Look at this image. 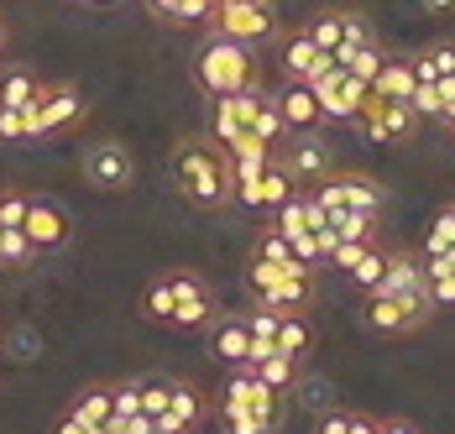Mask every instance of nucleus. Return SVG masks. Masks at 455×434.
I'll list each match as a JSON object with an SVG mask.
<instances>
[{"mask_svg":"<svg viewBox=\"0 0 455 434\" xmlns=\"http://www.w3.org/2000/svg\"><path fill=\"white\" fill-rule=\"evenodd\" d=\"M173 178H179V194L199 210H226L235 199V183H230L226 152L220 141H204V136H183L173 147Z\"/></svg>","mask_w":455,"mask_h":434,"instance_id":"f257e3e1","label":"nucleus"},{"mask_svg":"<svg viewBox=\"0 0 455 434\" xmlns=\"http://www.w3.org/2000/svg\"><path fill=\"white\" fill-rule=\"evenodd\" d=\"M194 84L204 89L210 100L220 94H241V89H257L262 84V68H257V47L246 43H230L220 32H210L199 52H194Z\"/></svg>","mask_w":455,"mask_h":434,"instance_id":"f03ea898","label":"nucleus"},{"mask_svg":"<svg viewBox=\"0 0 455 434\" xmlns=\"http://www.w3.org/2000/svg\"><path fill=\"white\" fill-rule=\"evenodd\" d=\"M210 27L220 37H230V43L262 47L267 37H277V11H273V0H220Z\"/></svg>","mask_w":455,"mask_h":434,"instance_id":"7ed1b4c3","label":"nucleus"},{"mask_svg":"<svg viewBox=\"0 0 455 434\" xmlns=\"http://www.w3.org/2000/svg\"><path fill=\"white\" fill-rule=\"evenodd\" d=\"M273 168H283L299 189H309V183H319L330 173V147L315 131H293V136H283L273 147Z\"/></svg>","mask_w":455,"mask_h":434,"instance_id":"20e7f679","label":"nucleus"},{"mask_svg":"<svg viewBox=\"0 0 455 434\" xmlns=\"http://www.w3.org/2000/svg\"><path fill=\"white\" fill-rule=\"evenodd\" d=\"M351 121L366 131V141H393V147L419 131V116H413L409 100H377V94H366V105Z\"/></svg>","mask_w":455,"mask_h":434,"instance_id":"39448f33","label":"nucleus"},{"mask_svg":"<svg viewBox=\"0 0 455 434\" xmlns=\"http://www.w3.org/2000/svg\"><path fill=\"white\" fill-rule=\"evenodd\" d=\"M79 110H84V100H79V89L74 84H43L37 89V100L27 105V141H37V136H47V131L74 126Z\"/></svg>","mask_w":455,"mask_h":434,"instance_id":"423d86ee","label":"nucleus"},{"mask_svg":"<svg viewBox=\"0 0 455 434\" xmlns=\"http://www.w3.org/2000/svg\"><path fill=\"white\" fill-rule=\"evenodd\" d=\"M230 105H235V121H241V131H246V136H257L262 147H277V141L288 136V126H283V110H277V94H267L262 84L230 94Z\"/></svg>","mask_w":455,"mask_h":434,"instance_id":"0eeeda50","label":"nucleus"},{"mask_svg":"<svg viewBox=\"0 0 455 434\" xmlns=\"http://www.w3.org/2000/svg\"><path fill=\"white\" fill-rule=\"evenodd\" d=\"M84 178L100 194H121V189L137 183V157L121 141H94L90 152H84Z\"/></svg>","mask_w":455,"mask_h":434,"instance_id":"6e6552de","label":"nucleus"},{"mask_svg":"<svg viewBox=\"0 0 455 434\" xmlns=\"http://www.w3.org/2000/svg\"><path fill=\"white\" fill-rule=\"evenodd\" d=\"M277 398L283 392H273L251 366H235V377L226 382V398H220V408H241V414H251L257 424H267L273 430L277 424Z\"/></svg>","mask_w":455,"mask_h":434,"instance_id":"1a4fd4ad","label":"nucleus"},{"mask_svg":"<svg viewBox=\"0 0 455 434\" xmlns=\"http://www.w3.org/2000/svg\"><path fill=\"white\" fill-rule=\"evenodd\" d=\"M21 230H27L32 252H58V246L68 241L74 220H68V210H63L58 199H32V205H27V220H21Z\"/></svg>","mask_w":455,"mask_h":434,"instance_id":"9d476101","label":"nucleus"},{"mask_svg":"<svg viewBox=\"0 0 455 434\" xmlns=\"http://www.w3.org/2000/svg\"><path fill=\"white\" fill-rule=\"evenodd\" d=\"M309 299H315V267H304V261L288 267L273 288L257 293V304H267V309H304Z\"/></svg>","mask_w":455,"mask_h":434,"instance_id":"9b49d317","label":"nucleus"},{"mask_svg":"<svg viewBox=\"0 0 455 434\" xmlns=\"http://www.w3.org/2000/svg\"><path fill=\"white\" fill-rule=\"evenodd\" d=\"M277 110H283V126L288 131H315L324 116H319V100L304 79H288V89H277Z\"/></svg>","mask_w":455,"mask_h":434,"instance_id":"f8f14e48","label":"nucleus"},{"mask_svg":"<svg viewBox=\"0 0 455 434\" xmlns=\"http://www.w3.org/2000/svg\"><path fill=\"white\" fill-rule=\"evenodd\" d=\"M210 419V403H204V392L194 388V382H173V398H168V414L157 419V424H168V430H183L194 434L199 424Z\"/></svg>","mask_w":455,"mask_h":434,"instance_id":"ddd939ff","label":"nucleus"},{"mask_svg":"<svg viewBox=\"0 0 455 434\" xmlns=\"http://www.w3.org/2000/svg\"><path fill=\"white\" fill-rule=\"evenodd\" d=\"M226 152V168H230V183H251V178H262V168L273 163V147H262L257 136H235Z\"/></svg>","mask_w":455,"mask_h":434,"instance_id":"4468645a","label":"nucleus"},{"mask_svg":"<svg viewBox=\"0 0 455 434\" xmlns=\"http://www.w3.org/2000/svg\"><path fill=\"white\" fill-rule=\"evenodd\" d=\"M210 350L230 361V366H246L251 361V330H246V314H220L215 335H210Z\"/></svg>","mask_w":455,"mask_h":434,"instance_id":"2eb2a0df","label":"nucleus"},{"mask_svg":"<svg viewBox=\"0 0 455 434\" xmlns=\"http://www.w3.org/2000/svg\"><path fill=\"white\" fill-rule=\"evenodd\" d=\"M335 183H340V199H346V210L382 215V205H387V189H382L371 173H335Z\"/></svg>","mask_w":455,"mask_h":434,"instance_id":"dca6fc26","label":"nucleus"},{"mask_svg":"<svg viewBox=\"0 0 455 434\" xmlns=\"http://www.w3.org/2000/svg\"><path fill=\"white\" fill-rule=\"evenodd\" d=\"M413 288H424V267L413 252H387V272H382V283L371 288V293H393V299H403Z\"/></svg>","mask_w":455,"mask_h":434,"instance_id":"f3484780","label":"nucleus"},{"mask_svg":"<svg viewBox=\"0 0 455 434\" xmlns=\"http://www.w3.org/2000/svg\"><path fill=\"white\" fill-rule=\"evenodd\" d=\"M309 346H315V330H309L304 309H283V314H277V341H273V350L293 356V361H304V356H309Z\"/></svg>","mask_w":455,"mask_h":434,"instance_id":"a211bd4d","label":"nucleus"},{"mask_svg":"<svg viewBox=\"0 0 455 434\" xmlns=\"http://www.w3.org/2000/svg\"><path fill=\"white\" fill-rule=\"evenodd\" d=\"M84 430H105L110 419H116V403H110V382H94V388H84L79 398H74V408H68Z\"/></svg>","mask_w":455,"mask_h":434,"instance_id":"6ab92c4d","label":"nucleus"},{"mask_svg":"<svg viewBox=\"0 0 455 434\" xmlns=\"http://www.w3.org/2000/svg\"><path fill=\"white\" fill-rule=\"evenodd\" d=\"M419 79H413L409 58H382V68H377V79H371V94L377 100H409Z\"/></svg>","mask_w":455,"mask_h":434,"instance_id":"aec40b11","label":"nucleus"},{"mask_svg":"<svg viewBox=\"0 0 455 434\" xmlns=\"http://www.w3.org/2000/svg\"><path fill=\"white\" fill-rule=\"evenodd\" d=\"M246 366H251V372H257L273 392H288L293 382H299V361H293V356H283V350H262V356H251Z\"/></svg>","mask_w":455,"mask_h":434,"instance_id":"412c9836","label":"nucleus"},{"mask_svg":"<svg viewBox=\"0 0 455 434\" xmlns=\"http://www.w3.org/2000/svg\"><path fill=\"white\" fill-rule=\"evenodd\" d=\"M37 89H43V79H37L32 68L11 63V68L0 74V105H16V110H27V105L37 100Z\"/></svg>","mask_w":455,"mask_h":434,"instance_id":"4be33fe9","label":"nucleus"},{"mask_svg":"<svg viewBox=\"0 0 455 434\" xmlns=\"http://www.w3.org/2000/svg\"><path fill=\"white\" fill-rule=\"evenodd\" d=\"M319 52H324V47H319L309 32L288 37V43H283V68H288V79H309V68L319 63Z\"/></svg>","mask_w":455,"mask_h":434,"instance_id":"5701e85b","label":"nucleus"},{"mask_svg":"<svg viewBox=\"0 0 455 434\" xmlns=\"http://www.w3.org/2000/svg\"><path fill=\"white\" fill-rule=\"evenodd\" d=\"M210 319H215V299H210V293H194V299H179V304H173V319H168V325L199 330V325H210Z\"/></svg>","mask_w":455,"mask_h":434,"instance_id":"b1692460","label":"nucleus"},{"mask_svg":"<svg viewBox=\"0 0 455 434\" xmlns=\"http://www.w3.org/2000/svg\"><path fill=\"white\" fill-rule=\"evenodd\" d=\"M304 32H309V37H315L324 52H335V47L346 43V11H319Z\"/></svg>","mask_w":455,"mask_h":434,"instance_id":"393cba45","label":"nucleus"},{"mask_svg":"<svg viewBox=\"0 0 455 434\" xmlns=\"http://www.w3.org/2000/svg\"><path fill=\"white\" fill-rule=\"evenodd\" d=\"M277 314H283V309H267V304H257V314H246V330H251V356L273 350V341H277Z\"/></svg>","mask_w":455,"mask_h":434,"instance_id":"a878e982","label":"nucleus"},{"mask_svg":"<svg viewBox=\"0 0 455 434\" xmlns=\"http://www.w3.org/2000/svg\"><path fill=\"white\" fill-rule=\"evenodd\" d=\"M455 246V205H445L440 215H435V225H429V236H424V252L419 257H435V252H451Z\"/></svg>","mask_w":455,"mask_h":434,"instance_id":"bb28decb","label":"nucleus"},{"mask_svg":"<svg viewBox=\"0 0 455 434\" xmlns=\"http://www.w3.org/2000/svg\"><path fill=\"white\" fill-rule=\"evenodd\" d=\"M141 314H147V319H163V325L173 319V288H168V277H152V283H147V293H141Z\"/></svg>","mask_w":455,"mask_h":434,"instance_id":"cd10ccee","label":"nucleus"},{"mask_svg":"<svg viewBox=\"0 0 455 434\" xmlns=\"http://www.w3.org/2000/svg\"><path fill=\"white\" fill-rule=\"evenodd\" d=\"M377 215H362V210H340V215L330 220V230H335V241H371V225Z\"/></svg>","mask_w":455,"mask_h":434,"instance_id":"c85d7f7f","label":"nucleus"},{"mask_svg":"<svg viewBox=\"0 0 455 434\" xmlns=\"http://www.w3.org/2000/svg\"><path fill=\"white\" fill-rule=\"evenodd\" d=\"M382 272H387V252L366 241V252H362V257H356V267H351V277H356V283H362L366 293H371V288L382 283Z\"/></svg>","mask_w":455,"mask_h":434,"instance_id":"c756f323","label":"nucleus"},{"mask_svg":"<svg viewBox=\"0 0 455 434\" xmlns=\"http://www.w3.org/2000/svg\"><path fill=\"white\" fill-rule=\"evenodd\" d=\"M27 257H32L27 230H21V225H0V267H21Z\"/></svg>","mask_w":455,"mask_h":434,"instance_id":"7c9ffc66","label":"nucleus"},{"mask_svg":"<svg viewBox=\"0 0 455 434\" xmlns=\"http://www.w3.org/2000/svg\"><path fill=\"white\" fill-rule=\"evenodd\" d=\"M251 257H267V261H299V257H293V241H288V236H283L277 225H267V230L257 236ZM304 267H309V261H304Z\"/></svg>","mask_w":455,"mask_h":434,"instance_id":"2f4dec72","label":"nucleus"},{"mask_svg":"<svg viewBox=\"0 0 455 434\" xmlns=\"http://www.w3.org/2000/svg\"><path fill=\"white\" fill-rule=\"evenodd\" d=\"M235 136H246V131H241V121H235L230 94H220V100H215V141H220V147H230Z\"/></svg>","mask_w":455,"mask_h":434,"instance_id":"473e14b6","label":"nucleus"},{"mask_svg":"<svg viewBox=\"0 0 455 434\" xmlns=\"http://www.w3.org/2000/svg\"><path fill=\"white\" fill-rule=\"evenodd\" d=\"M110 403H116V419L141 414V382H110Z\"/></svg>","mask_w":455,"mask_h":434,"instance_id":"72a5a7b5","label":"nucleus"},{"mask_svg":"<svg viewBox=\"0 0 455 434\" xmlns=\"http://www.w3.org/2000/svg\"><path fill=\"white\" fill-rule=\"evenodd\" d=\"M168 398H173V382H141V414L147 419H163L168 414Z\"/></svg>","mask_w":455,"mask_h":434,"instance_id":"f704fd0d","label":"nucleus"},{"mask_svg":"<svg viewBox=\"0 0 455 434\" xmlns=\"http://www.w3.org/2000/svg\"><path fill=\"white\" fill-rule=\"evenodd\" d=\"M27 205H32V194L5 189V194H0V225H21V220H27Z\"/></svg>","mask_w":455,"mask_h":434,"instance_id":"c9c22d12","label":"nucleus"},{"mask_svg":"<svg viewBox=\"0 0 455 434\" xmlns=\"http://www.w3.org/2000/svg\"><path fill=\"white\" fill-rule=\"evenodd\" d=\"M0 141H27V110L0 105Z\"/></svg>","mask_w":455,"mask_h":434,"instance_id":"e433bc0d","label":"nucleus"},{"mask_svg":"<svg viewBox=\"0 0 455 434\" xmlns=\"http://www.w3.org/2000/svg\"><path fill=\"white\" fill-rule=\"evenodd\" d=\"M366 43H377L371 21H366V16H356V11H346V47H366Z\"/></svg>","mask_w":455,"mask_h":434,"instance_id":"4c0bfd02","label":"nucleus"},{"mask_svg":"<svg viewBox=\"0 0 455 434\" xmlns=\"http://www.w3.org/2000/svg\"><path fill=\"white\" fill-rule=\"evenodd\" d=\"M424 293H429V304H435V309H455V272H451V277H429V283H424Z\"/></svg>","mask_w":455,"mask_h":434,"instance_id":"58836bf2","label":"nucleus"},{"mask_svg":"<svg viewBox=\"0 0 455 434\" xmlns=\"http://www.w3.org/2000/svg\"><path fill=\"white\" fill-rule=\"evenodd\" d=\"M220 419H226L230 434H273L267 424H257V419H251V414H241V408H220Z\"/></svg>","mask_w":455,"mask_h":434,"instance_id":"ea45409f","label":"nucleus"},{"mask_svg":"<svg viewBox=\"0 0 455 434\" xmlns=\"http://www.w3.org/2000/svg\"><path fill=\"white\" fill-rule=\"evenodd\" d=\"M362 252H366V241H335V252H330L324 261H335V267H346V272H351Z\"/></svg>","mask_w":455,"mask_h":434,"instance_id":"a19ab883","label":"nucleus"},{"mask_svg":"<svg viewBox=\"0 0 455 434\" xmlns=\"http://www.w3.org/2000/svg\"><path fill=\"white\" fill-rule=\"evenodd\" d=\"M409 68H413V79H419V84H435V79H440V68H435V58H429V52L409 58Z\"/></svg>","mask_w":455,"mask_h":434,"instance_id":"79ce46f5","label":"nucleus"},{"mask_svg":"<svg viewBox=\"0 0 455 434\" xmlns=\"http://www.w3.org/2000/svg\"><path fill=\"white\" fill-rule=\"evenodd\" d=\"M429 58H435V68L440 74H455V43H435V47H424Z\"/></svg>","mask_w":455,"mask_h":434,"instance_id":"37998d69","label":"nucleus"},{"mask_svg":"<svg viewBox=\"0 0 455 434\" xmlns=\"http://www.w3.org/2000/svg\"><path fill=\"white\" fill-rule=\"evenodd\" d=\"M435 100H440V116H445V105H455V74H440L435 79Z\"/></svg>","mask_w":455,"mask_h":434,"instance_id":"c03bdc74","label":"nucleus"},{"mask_svg":"<svg viewBox=\"0 0 455 434\" xmlns=\"http://www.w3.org/2000/svg\"><path fill=\"white\" fill-rule=\"evenodd\" d=\"M346 434H377V419L371 414H346Z\"/></svg>","mask_w":455,"mask_h":434,"instance_id":"a18cd8bd","label":"nucleus"},{"mask_svg":"<svg viewBox=\"0 0 455 434\" xmlns=\"http://www.w3.org/2000/svg\"><path fill=\"white\" fill-rule=\"evenodd\" d=\"M179 5H183V0H147V11H152V16H163V21H179Z\"/></svg>","mask_w":455,"mask_h":434,"instance_id":"49530a36","label":"nucleus"},{"mask_svg":"<svg viewBox=\"0 0 455 434\" xmlns=\"http://www.w3.org/2000/svg\"><path fill=\"white\" fill-rule=\"evenodd\" d=\"M377 434H419L409 424V419H382V424H377Z\"/></svg>","mask_w":455,"mask_h":434,"instance_id":"de8ad7c7","label":"nucleus"},{"mask_svg":"<svg viewBox=\"0 0 455 434\" xmlns=\"http://www.w3.org/2000/svg\"><path fill=\"white\" fill-rule=\"evenodd\" d=\"M58 434H90V430H84V424H79L74 414H63V424H58Z\"/></svg>","mask_w":455,"mask_h":434,"instance_id":"09e8293b","label":"nucleus"},{"mask_svg":"<svg viewBox=\"0 0 455 434\" xmlns=\"http://www.w3.org/2000/svg\"><path fill=\"white\" fill-rule=\"evenodd\" d=\"M424 11H455V0H424Z\"/></svg>","mask_w":455,"mask_h":434,"instance_id":"8fccbe9b","label":"nucleus"},{"mask_svg":"<svg viewBox=\"0 0 455 434\" xmlns=\"http://www.w3.org/2000/svg\"><path fill=\"white\" fill-rule=\"evenodd\" d=\"M152 434H183V430H168V424H157V430H152Z\"/></svg>","mask_w":455,"mask_h":434,"instance_id":"3c124183","label":"nucleus"},{"mask_svg":"<svg viewBox=\"0 0 455 434\" xmlns=\"http://www.w3.org/2000/svg\"><path fill=\"white\" fill-rule=\"evenodd\" d=\"M90 5H121V0H90Z\"/></svg>","mask_w":455,"mask_h":434,"instance_id":"603ef678","label":"nucleus"},{"mask_svg":"<svg viewBox=\"0 0 455 434\" xmlns=\"http://www.w3.org/2000/svg\"><path fill=\"white\" fill-rule=\"evenodd\" d=\"M0 47H5V21H0Z\"/></svg>","mask_w":455,"mask_h":434,"instance_id":"864d4df0","label":"nucleus"},{"mask_svg":"<svg viewBox=\"0 0 455 434\" xmlns=\"http://www.w3.org/2000/svg\"><path fill=\"white\" fill-rule=\"evenodd\" d=\"M79 5H90V0H79Z\"/></svg>","mask_w":455,"mask_h":434,"instance_id":"5fc2aeb1","label":"nucleus"}]
</instances>
